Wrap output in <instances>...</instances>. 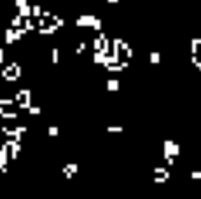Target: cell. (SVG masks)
I'll return each instance as SVG.
<instances>
[{"label":"cell","mask_w":201,"mask_h":199,"mask_svg":"<svg viewBox=\"0 0 201 199\" xmlns=\"http://www.w3.org/2000/svg\"><path fill=\"white\" fill-rule=\"evenodd\" d=\"M12 100H0V105H11Z\"/></svg>","instance_id":"cell-3"},{"label":"cell","mask_w":201,"mask_h":199,"mask_svg":"<svg viewBox=\"0 0 201 199\" xmlns=\"http://www.w3.org/2000/svg\"><path fill=\"white\" fill-rule=\"evenodd\" d=\"M0 114H2V105H0Z\"/></svg>","instance_id":"cell-4"},{"label":"cell","mask_w":201,"mask_h":199,"mask_svg":"<svg viewBox=\"0 0 201 199\" xmlns=\"http://www.w3.org/2000/svg\"><path fill=\"white\" fill-rule=\"evenodd\" d=\"M2 115H4V117H5V119H14V117H16V114H12V112H7V114H5V112H4V114H2Z\"/></svg>","instance_id":"cell-2"},{"label":"cell","mask_w":201,"mask_h":199,"mask_svg":"<svg viewBox=\"0 0 201 199\" xmlns=\"http://www.w3.org/2000/svg\"><path fill=\"white\" fill-rule=\"evenodd\" d=\"M5 161H7V145H4L0 149V168L5 164Z\"/></svg>","instance_id":"cell-1"}]
</instances>
